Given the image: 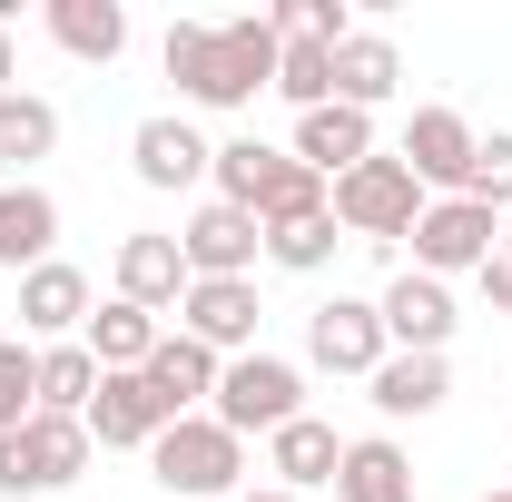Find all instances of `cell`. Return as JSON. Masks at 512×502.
Here are the masks:
<instances>
[{"label":"cell","instance_id":"cell-20","mask_svg":"<svg viewBox=\"0 0 512 502\" xmlns=\"http://www.w3.org/2000/svg\"><path fill=\"white\" fill-rule=\"evenodd\" d=\"M394 89H404V50H394L384 30H355V40L335 50V99L375 119V109H384V99H394Z\"/></svg>","mask_w":512,"mask_h":502},{"label":"cell","instance_id":"cell-32","mask_svg":"<svg viewBox=\"0 0 512 502\" xmlns=\"http://www.w3.org/2000/svg\"><path fill=\"white\" fill-rule=\"evenodd\" d=\"M463 197H473V207H493V217L512 207V128H493V138L473 148V178H463Z\"/></svg>","mask_w":512,"mask_h":502},{"label":"cell","instance_id":"cell-21","mask_svg":"<svg viewBox=\"0 0 512 502\" xmlns=\"http://www.w3.org/2000/svg\"><path fill=\"white\" fill-rule=\"evenodd\" d=\"M335 502H414V463H404V443H394V434L345 443V463H335Z\"/></svg>","mask_w":512,"mask_h":502},{"label":"cell","instance_id":"cell-13","mask_svg":"<svg viewBox=\"0 0 512 502\" xmlns=\"http://www.w3.org/2000/svg\"><path fill=\"white\" fill-rule=\"evenodd\" d=\"M79 325H89V276L60 266V256L30 266V276H20V335H30V345H69Z\"/></svg>","mask_w":512,"mask_h":502},{"label":"cell","instance_id":"cell-12","mask_svg":"<svg viewBox=\"0 0 512 502\" xmlns=\"http://www.w3.org/2000/svg\"><path fill=\"white\" fill-rule=\"evenodd\" d=\"M256 247H266V227H256L247 207H227V197H207V207L188 217V237H178L188 276H247Z\"/></svg>","mask_w":512,"mask_h":502},{"label":"cell","instance_id":"cell-27","mask_svg":"<svg viewBox=\"0 0 512 502\" xmlns=\"http://www.w3.org/2000/svg\"><path fill=\"white\" fill-rule=\"evenodd\" d=\"M99 394V355L69 335V345H40V414H89Z\"/></svg>","mask_w":512,"mask_h":502},{"label":"cell","instance_id":"cell-23","mask_svg":"<svg viewBox=\"0 0 512 502\" xmlns=\"http://www.w3.org/2000/svg\"><path fill=\"white\" fill-rule=\"evenodd\" d=\"M365 384H375V414L404 424V414H434V404L453 394V365H444V355H384Z\"/></svg>","mask_w":512,"mask_h":502},{"label":"cell","instance_id":"cell-18","mask_svg":"<svg viewBox=\"0 0 512 502\" xmlns=\"http://www.w3.org/2000/svg\"><path fill=\"white\" fill-rule=\"evenodd\" d=\"M197 276H188V256H178V237H119V296L128 306H148V315H178V296H188Z\"/></svg>","mask_w":512,"mask_h":502},{"label":"cell","instance_id":"cell-1","mask_svg":"<svg viewBox=\"0 0 512 502\" xmlns=\"http://www.w3.org/2000/svg\"><path fill=\"white\" fill-rule=\"evenodd\" d=\"M168 79L197 109H247L256 89H276V20H178L168 30Z\"/></svg>","mask_w":512,"mask_h":502},{"label":"cell","instance_id":"cell-3","mask_svg":"<svg viewBox=\"0 0 512 502\" xmlns=\"http://www.w3.org/2000/svg\"><path fill=\"white\" fill-rule=\"evenodd\" d=\"M325 207H335V227H345V237H365V247H394V237H414V217H424V207H434V197L414 188V168H404V158H365V168H345V178H335V197H325Z\"/></svg>","mask_w":512,"mask_h":502},{"label":"cell","instance_id":"cell-34","mask_svg":"<svg viewBox=\"0 0 512 502\" xmlns=\"http://www.w3.org/2000/svg\"><path fill=\"white\" fill-rule=\"evenodd\" d=\"M20 89V50H10V20H0V99Z\"/></svg>","mask_w":512,"mask_h":502},{"label":"cell","instance_id":"cell-25","mask_svg":"<svg viewBox=\"0 0 512 502\" xmlns=\"http://www.w3.org/2000/svg\"><path fill=\"white\" fill-rule=\"evenodd\" d=\"M325 178L296 158V148H276V168H266V188H256V227H296V217H325Z\"/></svg>","mask_w":512,"mask_h":502},{"label":"cell","instance_id":"cell-7","mask_svg":"<svg viewBox=\"0 0 512 502\" xmlns=\"http://www.w3.org/2000/svg\"><path fill=\"white\" fill-rule=\"evenodd\" d=\"M256 276H197L188 296H178V335H197V345H207V355H227V365H237V355H256Z\"/></svg>","mask_w":512,"mask_h":502},{"label":"cell","instance_id":"cell-33","mask_svg":"<svg viewBox=\"0 0 512 502\" xmlns=\"http://www.w3.org/2000/svg\"><path fill=\"white\" fill-rule=\"evenodd\" d=\"M483 306H493V315H512V227L493 237V256H483Z\"/></svg>","mask_w":512,"mask_h":502},{"label":"cell","instance_id":"cell-10","mask_svg":"<svg viewBox=\"0 0 512 502\" xmlns=\"http://www.w3.org/2000/svg\"><path fill=\"white\" fill-rule=\"evenodd\" d=\"M375 315H384V345H394V355H444V345H453L444 276H414V266H404V276L375 296Z\"/></svg>","mask_w":512,"mask_h":502},{"label":"cell","instance_id":"cell-2","mask_svg":"<svg viewBox=\"0 0 512 502\" xmlns=\"http://www.w3.org/2000/svg\"><path fill=\"white\" fill-rule=\"evenodd\" d=\"M148 473H158V493H178V502H237L247 443L227 434L217 414H178L168 434L148 443Z\"/></svg>","mask_w":512,"mask_h":502},{"label":"cell","instance_id":"cell-35","mask_svg":"<svg viewBox=\"0 0 512 502\" xmlns=\"http://www.w3.org/2000/svg\"><path fill=\"white\" fill-rule=\"evenodd\" d=\"M237 502H306V493H237Z\"/></svg>","mask_w":512,"mask_h":502},{"label":"cell","instance_id":"cell-4","mask_svg":"<svg viewBox=\"0 0 512 502\" xmlns=\"http://www.w3.org/2000/svg\"><path fill=\"white\" fill-rule=\"evenodd\" d=\"M89 424L79 414H30L20 434H0V493L30 502V493H69L79 473H89Z\"/></svg>","mask_w":512,"mask_h":502},{"label":"cell","instance_id":"cell-30","mask_svg":"<svg viewBox=\"0 0 512 502\" xmlns=\"http://www.w3.org/2000/svg\"><path fill=\"white\" fill-rule=\"evenodd\" d=\"M266 168H276V148H266V138H227L207 178H217V197H227V207H247V217H256V188H266Z\"/></svg>","mask_w":512,"mask_h":502},{"label":"cell","instance_id":"cell-14","mask_svg":"<svg viewBox=\"0 0 512 502\" xmlns=\"http://www.w3.org/2000/svg\"><path fill=\"white\" fill-rule=\"evenodd\" d=\"M138 375H148V394H158V404H168V424H178V414H207V404H217L227 355H207L197 335H158V355H148Z\"/></svg>","mask_w":512,"mask_h":502},{"label":"cell","instance_id":"cell-11","mask_svg":"<svg viewBox=\"0 0 512 502\" xmlns=\"http://www.w3.org/2000/svg\"><path fill=\"white\" fill-rule=\"evenodd\" d=\"M89 443L99 453H148V443L168 434V404L148 394V375H99V394H89Z\"/></svg>","mask_w":512,"mask_h":502},{"label":"cell","instance_id":"cell-5","mask_svg":"<svg viewBox=\"0 0 512 502\" xmlns=\"http://www.w3.org/2000/svg\"><path fill=\"white\" fill-rule=\"evenodd\" d=\"M227 434L247 443V434H286L296 414H306V375L286 365V355H237L227 375H217V404H207Z\"/></svg>","mask_w":512,"mask_h":502},{"label":"cell","instance_id":"cell-16","mask_svg":"<svg viewBox=\"0 0 512 502\" xmlns=\"http://www.w3.org/2000/svg\"><path fill=\"white\" fill-rule=\"evenodd\" d=\"M128 168H138V188H197V178L217 168V148H207L188 119H138V138H128Z\"/></svg>","mask_w":512,"mask_h":502},{"label":"cell","instance_id":"cell-6","mask_svg":"<svg viewBox=\"0 0 512 502\" xmlns=\"http://www.w3.org/2000/svg\"><path fill=\"white\" fill-rule=\"evenodd\" d=\"M503 237V217L493 207H473V197H434L424 217H414V276H483V256Z\"/></svg>","mask_w":512,"mask_h":502},{"label":"cell","instance_id":"cell-17","mask_svg":"<svg viewBox=\"0 0 512 502\" xmlns=\"http://www.w3.org/2000/svg\"><path fill=\"white\" fill-rule=\"evenodd\" d=\"M296 158L335 188L345 168H365V158H375V119H365V109H345V99H325V109L296 119Z\"/></svg>","mask_w":512,"mask_h":502},{"label":"cell","instance_id":"cell-28","mask_svg":"<svg viewBox=\"0 0 512 502\" xmlns=\"http://www.w3.org/2000/svg\"><path fill=\"white\" fill-rule=\"evenodd\" d=\"M276 99L306 119V109H325L335 99V50H316V40H276Z\"/></svg>","mask_w":512,"mask_h":502},{"label":"cell","instance_id":"cell-15","mask_svg":"<svg viewBox=\"0 0 512 502\" xmlns=\"http://www.w3.org/2000/svg\"><path fill=\"white\" fill-rule=\"evenodd\" d=\"M50 247H60V197L30 188V178H10V188H0V276L50 266Z\"/></svg>","mask_w":512,"mask_h":502},{"label":"cell","instance_id":"cell-29","mask_svg":"<svg viewBox=\"0 0 512 502\" xmlns=\"http://www.w3.org/2000/svg\"><path fill=\"white\" fill-rule=\"evenodd\" d=\"M335 247H345L335 207H325V217H296V227H266V256H276L286 276H316V266H335Z\"/></svg>","mask_w":512,"mask_h":502},{"label":"cell","instance_id":"cell-9","mask_svg":"<svg viewBox=\"0 0 512 502\" xmlns=\"http://www.w3.org/2000/svg\"><path fill=\"white\" fill-rule=\"evenodd\" d=\"M306 355H316L325 375H375L384 355V315H375V296H325L316 315H306Z\"/></svg>","mask_w":512,"mask_h":502},{"label":"cell","instance_id":"cell-24","mask_svg":"<svg viewBox=\"0 0 512 502\" xmlns=\"http://www.w3.org/2000/svg\"><path fill=\"white\" fill-rule=\"evenodd\" d=\"M50 40H60L69 60H99V69H109L128 50V10H119V0H50Z\"/></svg>","mask_w":512,"mask_h":502},{"label":"cell","instance_id":"cell-31","mask_svg":"<svg viewBox=\"0 0 512 502\" xmlns=\"http://www.w3.org/2000/svg\"><path fill=\"white\" fill-rule=\"evenodd\" d=\"M30 414H40V345L10 335V345H0V434H20Z\"/></svg>","mask_w":512,"mask_h":502},{"label":"cell","instance_id":"cell-22","mask_svg":"<svg viewBox=\"0 0 512 502\" xmlns=\"http://www.w3.org/2000/svg\"><path fill=\"white\" fill-rule=\"evenodd\" d=\"M266 463H276V493H316V483H335L345 443H335V424H316V414H296L286 434H266Z\"/></svg>","mask_w":512,"mask_h":502},{"label":"cell","instance_id":"cell-8","mask_svg":"<svg viewBox=\"0 0 512 502\" xmlns=\"http://www.w3.org/2000/svg\"><path fill=\"white\" fill-rule=\"evenodd\" d=\"M473 148H483V138H473V119H463V109H414L394 158L414 168V188H424V197H463V178H473Z\"/></svg>","mask_w":512,"mask_h":502},{"label":"cell","instance_id":"cell-26","mask_svg":"<svg viewBox=\"0 0 512 502\" xmlns=\"http://www.w3.org/2000/svg\"><path fill=\"white\" fill-rule=\"evenodd\" d=\"M50 148H60V109H50L40 89H10V99H0V158H10V168H40Z\"/></svg>","mask_w":512,"mask_h":502},{"label":"cell","instance_id":"cell-36","mask_svg":"<svg viewBox=\"0 0 512 502\" xmlns=\"http://www.w3.org/2000/svg\"><path fill=\"white\" fill-rule=\"evenodd\" d=\"M483 502H512V483H503V493H483Z\"/></svg>","mask_w":512,"mask_h":502},{"label":"cell","instance_id":"cell-19","mask_svg":"<svg viewBox=\"0 0 512 502\" xmlns=\"http://www.w3.org/2000/svg\"><path fill=\"white\" fill-rule=\"evenodd\" d=\"M158 335H168V325H158L148 306H128V296H109V306L79 325V345L99 355V375H138V365L158 355Z\"/></svg>","mask_w":512,"mask_h":502}]
</instances>
